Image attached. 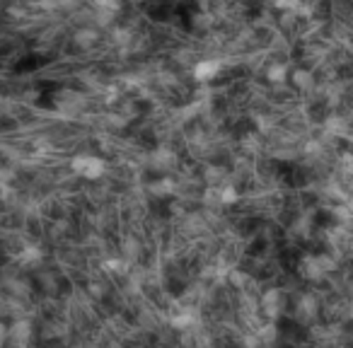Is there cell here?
Returning <instances> with one entry per match:
<instances>
[{"mask_svg":"<svg viewBox=\"0 0 353 348\" xmlns=\"http://www.w3.org/2000/svg\"><path fill=\"white\" fill-rule=\"evenodd\" d=\"M220 71V63L218 61H201L199 66L194 68V77L196 80H210V77H215Z\"/></svg>","mask_w":353,"mask_h":348,"instance_id":"2","label":"cell"},{"mask_svg":"<svg viewBox=\"0 0 353 348\" xmlns=\"http://www.w3.org/2000/svg\"><path fill=\"white\" fill-rule=\"evenodd\" d=\"M73 169H75L80 177H87V179H97L104 172V162L99 158H93V155H82V158L73 160Z\"/></svg>","mask_w":353,"mask_h":348,"instance_id":"1","label":"cell"}]
</instances>
